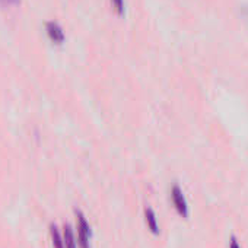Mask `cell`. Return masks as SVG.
I'll list each match as a JSON object with an SVG mask.
<instances>
[{
  "label": "cell",
  "instance_id": "52a82bcc",
  "mask_svg": "<svg viewBox=\"0 0 248 248\" xmlns=\"http://www.w3.org/2000/svg\"><path fill=\"white\" fill-rule=\"evenodd\" d=\"M111 5L118 15L124 14V0H111Z\"/></svg>",
  "mask_w": 248,
  "mask_h": 248
},
{
  "label": "cell",
  "instance_id": "6da1fadb",
  "mask_svg": "<svg viewBox=\"0 0 248 248\" xmlns=\"http://www.w3.org/2000/svg\"><path fill=\"white\" fill-rule=\"evenodd\" d=\"M76 229L79 248H91V226L82 212H76Z\"/></svg>",
  "mask_w": 248,
  "mask_h": 248
},
{
  "label": "cell",
  "instance_id": "5b68a950",
  "mask_svg": "<svg viewBox=\"0 0 248 248\" xmlns=\"http://www.w3.org/2000/svg\"><path fill=\"white\" fill-rule=\"evenodd\" d=\"M62 235H63V241H64L66 248H76L78 247V241H76L75 233H73V231H72V228L69 225H64Z\"/></svg>",
  "mask_w": 248,
  "mask_h": 248
},
{
  "label": "cell",
  "instance_id": "3957f363",
  "mask_svg": "<svg viewBox=\"0 0 248 248\" xmlns=\"http://www.w3.org/2000/svg\"><path fill=\"white\" fill-rule=\"evenodd\" d=\"M46 31H47L48 38H50L53 43H56V44H62V43L64 41V32H63V28H62L57 22H54V21L47 22V24H46Z\"/></svg>",
  "mask_w": 248,
  "mask_h": 248
},
{
  "label": "cell",
  "instance_id": "8992f818",
  "mask_svg": "<svg viewBox=\"0 0 248 248\" xmlns=\"http://www.w3.org/2000/svg\"><path fill=\"white\" fill-rule=\"evenodd\" d=\"M50 236H51V244L54 248H66L64 241H63V235L56 225H50Z\"/></svg>",
  "mask_w": 248,
  "mask_h": 248
},
{
  "label": "cell",
  "instance_id": "277c9868",
  "mask_svg": "<svg viewBox=\"0 0 248 248\" xmlns=\"http://www.w3.org/2000/svg\"><path fill=\"white\" fill-rule=\"evenodd\" d=\"M145 222H146V226L148 229L158 235L159 233V223H158V217H156V213L154 212L152 207H145Z\"/></svg>",
  "mask_w": 248,
  "mask_h": 248
},
{
  "label": "cell",
  "instance_id": "ba28073f",
  "mask_svg": "<svg viewBox=\"0 0 248 248\" xmlns=\"http://www.w3.org/2000/svg\"><path fill=\"white\" fill-rule=\"evenodd\" d=\"M21 0H0V3L5 5V6H16L19 5Z\"/></svg>",
  "mask_w": 248,
  "mask_h": 248
},
{
  "label": "cell",
  "instance_id": "9c48e42d",
  "mask_svg": "<svg viewBox=\"0 0 248 248\" xmlns=\"http://www.w3.org/2000/svg\"><path fill=\"white\" fill-rule=\"evenodd\" d=\"M229 248H241V245L238 244V241H236V238H235V236H232V238H231Z\"/></svg>",
  "mask_w": 248,
  "mask_h": 248
},
{
  "label": "cell",
  "instance_id": "7a4b0ae2",
  "mask_svg": "<svg viewBox=\"0 0 248 248\" xmlns=\"http://www.w3.org/2000/svg\"><path fill=\"white\" fill-rule=\"evenodd\" d=\"M171 200H172V204H174L177 213H178L181 217H188L190 209H188L187 199H186L183 190H181L177 184L171 188Z\"/></svg>",
  "mask_w": 248,
  "mask_h": 248
}]
</instances>
